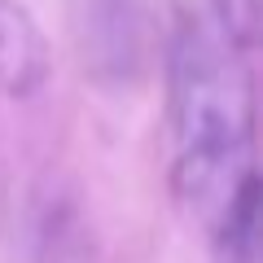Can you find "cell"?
Instances as JSON below:
<instances>
[{
  "label": "cell",
  "mask_w": 263,
  "mask_h": 263,
  "mask_svg": "<svg viewBox=\"0 0 263 263\" xmlns=\"http://www.w3.org/2000/svg\"><path fill=\"white\" fill-rule=\"evenodd\" d=\"M180 206L211 228L254 180V92L246 53L197 13H180L167 48Z\"/></svg>",
  "instance_id": "obj_1"
},
{
  "label": "cell",
  "mask_w": 263,
  "mask_h": 263,
  "mask_svg": "<svg viewBox=\"0 0 263 263\" xmlns=\"http://www.w3.org/2000/svg\"><path fill=\"white\" fill-rule=\"evenodd\" d=\"M84 62L101 75H127L141 53V5L136 0H79Z\"/></svg>",
  "instance_id": "obj_2"
},
{
  "label": "cell",
  "mask_w": 263,
  "mask_h": 263,
  "mask_svg": "<svg viewBox=\"0 0 263 263\" xmlns=\"http://www.w3.org/2000/svg\"><path fill=\"white\" fill-rule=\"evenodd\" d=\"M31 254L35 263H92V224L75 193L44 189L31 206Z\"/></svg>",
  "instance_id": "obj_3"
},
{
  "label": "cell",
  "mask_w": 263,
  "mask_h": 263,
  "mask_svg": "<svg viewBox=\"0 0 263 263\" xmlns=\"http://www.w3.org/2000/svg\"><path fill=\"white\" fill-rule=\"evenodd\" d=\"M48 79V44L27 5L0 0V92L35 97Z\"/></svg>",
  "instance_id": "obj_4"
},
{
  "label": "cell",
  "mask_w": 263,
  "mask_h": 263,
  "mask_svg": "<svg viewBox=\"0 0 263 263\" xmlns=\"http://www.w3.org/2000/svg\"><path fill=\"white\" fill-rule=\"evenodd\" d=\"M215 263H263L259 246V176L233 197V206L206 228Z\"/></svg>",
  "instance_id": "obj_5"
},
{
  "label": "cell",
  "mask_w": 263,
  "mask_h": 263,
  "mask_svg": "<svg viewBox=\"0 0 263 263\" xmlns=\"http://www.w3.org/2000/svg\"><path fill=\"white\" fill-rule=\"evenodd\" d=\"M215 9V27L233 40L241 53H250L259 44V18H263V0H211Z\"/></svg>",
  "instance_id": "obj_6"
}]
</instances>
